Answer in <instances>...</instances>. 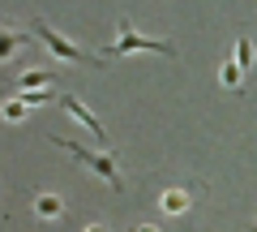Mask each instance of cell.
<instances>
[{
  "mask_svg": "<svg viewBox=\"0 0 257 232\" xmlns=\"http://www.w3.org/2000/svg\"><path fill=\"white\" fill-rule=\"evenodd\" d=\"M60 150H69V155L77 159V164L90 172V177H99L103 185H111V189H124V177H120V168H116V159L111 155H103V150H90V146H82V142H69V138H52Z\"/></svg>",
  "mask_w": 257,
  "mask_h": 232,
  "instance_id": "obj_1",
  "label": "cell"
},
{
  "mask_svg": "<svg viewBox=\"0 0 257 232\" xmlns=\"http://www.w3.org/2000/svg\"><path fill=\"white\" fill-rule=\"evenodd\" d=\"M133 52H159V56H167V60H172L176 47L167 43V39H150V35H142V30L133 26L128 18H120V26H116V43H111V56H133Z\"/></svg>",
  "mask_w": 257,
  "mask_h": 232,
  "instance_id": "obj_2",
  "label": "cell"
},
{
  "mask_svg": "<svg viewBox=\"0 0 257 232\" xmlns=\"http://www.w3.org/2000/svg\"><path fill=\"white\" fill-rule=\"evenodd\" d=\"M35 39L56 56V60H64V65H94V56H90V52H82L73 39H64L60 30L47 26V22H39V26H35Z\"/></svg>",
  "mask_w": 257,
  "mask_h": 232,
  "instance_id": "obj_3",
  "label": "cell"
},
{
  "mask_svg": "<svg viewBox=\"0 0 257 232\" xmlns=\"http://www.w3.org/2000/svg\"><path fill=\"white\" fill-rule=\"evenodd\" d=\"M60 108L69 112V121H77L82 129H90V138H94V142H103V146H107V129H103V121L94 116L90 108H86L82 99H77V95H64V99H60Z\"/></svg>",
  "mask_w": 257,
  "mask_h": 232,
  "instance_id": "obj_4",
  "label": "cell"
},
{
  "mask_svg": "<svg viewBox=\"0 0 257 232\" xmlns=\"http://www.w3.org/2000/svg\"><path fill=\"white\" fill-rule=\"evenodd\" d=\"M189 206H193L189 189H163V194H159V211H163V215H184Z\"/></svg>",
  "mask_w": 257,
  "mask_h": 232,
  "instance_id": "obj_5",
  "label": "cell"
},
{
  "mask_svg": "<svg viewBox=\"0 0 257 232\" xmlns=\"http://www.w3.org/2000/svg\"><path fill=\"white\" fill-rule=\"evenodd\" d=\"M231 47H236V52H231V65H236L240 73H248V69H253V60H257V52H253V39H248V35H240Z\"/></svg>",
  "mask_w": 257,
  "mask_h": 232,
  "instance_id": "obj_6",
  "label": "cell"
},
{
  "mask_svg": "<svg viewBox=\"0 0 257 232\" xmlns=\"http://www.w3.org/2000/svg\"><path fill=\"white\" fill-rule=\"evenodd\" d=\"M35 215L39 219H60L64 215V198L60 194H39L35 198Z\"/></svg>",
  "mask_w": 257,
  "mask_h": 232,
  "instance_id": "obj_7",
  "label": "cell"
},
{
  "mask_svg": "<svg viewBox=\"0 0 257 232\" xmlns=\"http://www.w3.org/2000/svg\"><path fill=\"white\" fill-rule=\"evenodd\" d=\"M13 99H22L26 108H39V103L52 99V86H30V91H22V86H18V95H13Z\"/></svg>",
  "mask_w": 257,
  "mask_h": 232,
  "instance_id": "obj_8",
  "label": "cell"
},
{
  "mask_svg": "<svg viewBox=\"0 0 257 232\" xmlns=\"http://www.w3.org/2000/svg\"><path fill=\"white\" fill-rule=\"evenodd\" d=\"M219 82L227 86V91H240V86H244V73H240L231 60H223V65H219Z\"/></svg>",
  "mask_w": 257,
  "mask_h": 232,
  "instance_id": "obj_9",
  "label": "cell"
},
{
  "mask_svg": "<svg viewBox=\"0 0 257 232\" xmlns=\"http://www.w3.org/2000/svg\"><path fill=\"white\" fill-rule=\"evenodd\" d=\"M22 43H26V35H18V30H0V60H9Z\"/></svg>",
  "mask_w": 257,
  "mask_h": 232,
  "instance_id": "obj_10",
  "label": "cell"
},
{
  "mask_svg": "<svg viewBox=\"0 0 257 232\" xmlns=\"http://www.w3.org/2000/svg\"><path fill=\"white\" fill-rule=\"evenodd\" d=\"M52 82H56V78H52V73H43V69H26L18 86H22V91H30V86H52Z\"/></svg>",
  "mask_w": 257,
  "mask_h": 232,
  "instance_id": "obj_11",
  "label": "cell"
},
{
  "mask_svg": "<svg viewBox=\"0 0 257 232\" xmlns=\"http://www.w3.org/2000/svg\"><path fill=\"white\" fill-rule=\"evenodd\" d=\"M5 121H13V125L26 121V103L22 99H5Z\"/></svg>",
  "mask_w": 257,
  "mask_h": 232,
  "instance_id": "obj_12",
  "label": "cell"
},
{
  "mask_svg": "<svg viewBox=\"0 0 257 232\" xmlns=\"http://www.w3.org/2000/svg\"><path fill=\"white\" fill-rule=\"evenodd\" d=\"M82 232H107V228H103V223H86Z\"/></svg>",
  "mask_w": 257,
  "mask_h": 232,
  "instance_id": "obj_13",
  "label": "cell"
},
{
  "mask_svg": "<svg viewBox=\"0 0 257 232\" xmlns=\"http://www.w3.org/2000/svg\"><path fill=\"white\" fill-rule=\"evenodd\" d=\"M133 232H159V228H133Z\"/></svg>",
  "mask_w": 257,
  "mask_h": 232,
  "instance_id": "obj_14",
  "label": "cell"
}]
</instances>
